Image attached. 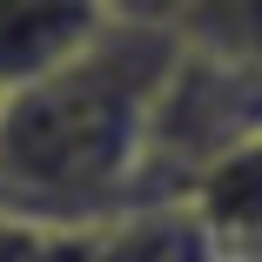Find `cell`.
<instances>
[{
	"instance_id": "obj_7",
	"label": "cell",
	"mask_w": 262,
	"mask_h": 262,
	"mask_svg": "<svg viewBox=\"0 0 262 262\" xmlns=\"http://www.w3.org/2000/svg\"><path fill=\"white\" fill-rule=\"evenodd\" d=\"M115 20H135V27H168L175 20V0H101Z\"/></svg>"
},
{
	"instance_id": "obj_1",
	"label": "cell",
	"mask_w": 262,
	"mask_h": 262,
	"mask_svg": "<svg viewBox=\"0 0 262 262\" xmlns=\"http://www.w3.org/2000/svg\"><path fill=\"white\" fill-rule=\"evenodd\" d=\"M182 61L168 27L115 20L88 54L0 94V215L94 222L128 215L148 115Z\"/></svg>"
},
{
	"instance_id": "obj_3",
	"label": "cell",
	"mask_w": 262,
	"mask_h": 262,
	"mask_svg": "<svg viewBox=\"0 0 262 262\" xmlns=\"http://www.w3.org/2000/svg\"><path fill=\"white\" fill-rule=\"evenodd\" d=\"M208 255L182 208H128L94 222L0 215V262H195Z\"/></svg>"
},
{
	"instance_id": "obj_2",
	"label": "cell",
	"mask_w": 262,
	"mask_h": 262,
	"mask_svg": "<svg viewBox=\"0 0 262 262\" xmlns=\"http://www.w3.org/2000/svg\"><path fill=\"white\" fill-rule=\"evenodd\" d=\"M255 135H262V74L182 47V61L148 115L135 208H182V195Z\"/></svg>"
},
{
	"instance_id": "obj_5",
	"label": "cell",
	"mask_w": 262,
	"mask_h": 262,
	"mask_svg": "<svg viewBox=\"0 0 262 262\" xmlns=\"http://www.w3.org/2000/svg\"><path fill=\"white\" fill-rule=\"evenodd\" d=\"M182 215L195 222L208 255L262 262V135L242 141L235 155H222V162L182 195Z\"/></svg>"
},
{
	"instance_id": "obj_6",
	"label": "cell",
	"mask_w": 262,
	"mask_h": 262,
	"mask_svg": "<svg viewBox=\"0 0 262 262\" xmlns=\"http://www.w3.org/2000/svg\"><path fill=\"white\" fill-rule=\"evenodd\" d=\"M168 34L188 54L262 74V0H175Z\"/></svg>"
},
{
	"instance_id": "obj_8",
	"label": "cell",
	"mask_w": 262,
	"mask_h": 262,
	"mask_svg": "<svg viewBox=\"0 0 262 262\" xmlns=\"http://www.w3.org/2000/svg\"><path fill=\"white\" fill-rule=\"evenodd\" d=\"M195 262H235V255H195Z\"/></svg>"
},
{
	"instance_id": "obj_4",
	"label": "cell",
	"mask_w": 262,
	"mask_h": 262,
	"mask_svg": "<svg viewBox=\"0 0 262 262\" xmlns=\"http://www.w3.org/2000/svg\"><path fill=\"white\" fill-rule=\"evenodd\" d=\"M115 27L101 0H0V94L68 68Z\"/></svg>"
}]
</instances>
